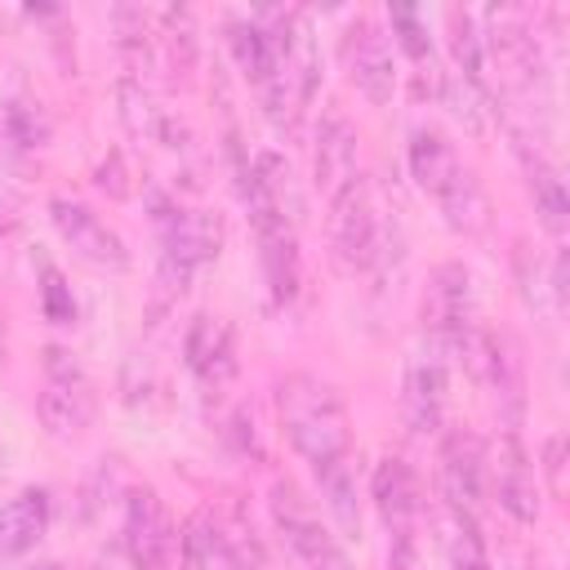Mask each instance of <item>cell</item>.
<instances>
[{"instance_id":"obj_30","label":"cell","mask_w":570,"mask_h":570,"mask_svg":"<svg viewBox=\"0 0 570 570\" xmlns=\"http://www.w3.org/2000/svg\"><path fill=\"white\" fill-rule=\"evenodd\" d=\"M36 570H67V566H58V561H40Z\"/></svg>"},{"instance_id":"obj_16","label":"cell","mask_w":570,"mask_h":570,"mask_svg":"<svg viewBox=\"0 0 570 570\" xmlns=\"http://www.w3.org/2000/svg\"><path fill=\"white\" fill-rule=\"evenodd\" d=\"M49 517H53V499H49V490H40V485L18 490V494L0 508V552H9V557L31 552V548L45 539Z\"/></svg>"},{"instance_id":"obj_22","label":"cell","mask_w":570,"mask_h":570,"mask_svg":"<svg viewBox=\"0 0 570 570\" xmlns=\"http://www.w3.org/2000/svg\"><path fill=\"white\" fill-rule=\"evenodd\" d=\"M450 22V49H454V76H463L468 85L485 89V36L476 31V18L468 9H445Z\"/></svg>"},{"instance_id":"obj_18","label":"cell","mask_w":570,"mask_h":570,"mask_svg":"<svg viewBox=\"0 0 570 570\" xmlns=\"http://www.w3.org/2000/svg\"><path fill=\"white\" fill-rule=\"evenodd\" d=\"M436 205H441V214L454 232H463V236H485L490 232V196H485V187L472 169H459L454 183L436 196Z\"/></svg>"},{"instance_id":"obj_8","label":"cell","mask_w":570,"mask_h":570,"mask_svg":"<svg viewBox=\"0 0 570 570\" xmlns=\"http://www.w3.org/2000/svg\"><path fill=\"white\" fill-rule=\"evenodd\" d=\"M485 481L494 485V499L512 521H521V525L539 521V476H534V463L512 428L499 432L494 450L485 454Z\"/></svg>"},{"instance_id":"obj_20","label":"cell","mask_w":570,"mask_h":570,"mask_svg":"<svg viewBox=\"0 0 570 570\" xmlns=\"http://www.w3.org/2000/svg\"><path fill=\"white\" fill-rule=\"evenodd\" d=\"M227 45H232V58L236 67L254 80V89L263 94L272 80H276V49L267 40V31L254 22V18H236L227 22Z\"/></svg>"},{"instance_id":"obj_15","label":"cell","mask_w":570,"mask_h":570,"mask_svg":"<svg viewBox=\"0 0 570 570\" xmlns=\"http://www.w3.org/2000/svg\"><path fill=\"white\" fill-rule=\"evenodd\" d=\"M370 499L383 517V525L396 534V530H414L419 521V508H423V494H419V476L414 468L401 459V454H383L370 472Z\"/></svg>"},{"instance_id":"obj_26","label":"cell","mask_w":570,"mask_h":570,"mask_svg":"<svg viewBox=\"0 0 570 570\" xmlns=\"http://www.w3.org/2000/svg\"><path fill=\"white\" fill-rule=\"evenodd\" d=\"M40 312H45V321H53V325H76V298H71V285L62 281V272L58 267H40Z\"/></svg>"},{"instance_id":"obj_5","label":"cell","mask_w":570,"mask_h":570,"mask_svg":"<svg viewBox=\"0 0 570 570\" xmlns=\"http://www.w3.org/2000/svg\"><path fill=\"white\" fill-rule=\"evenodd\" d=\"M36 414L49 436L71 441L94 423V383L76 352L49 343L45 347V387L36 396Z\"/></svg>"},{"instance_id":"obj_23","label":"cell","mask_w":570,"mask_h":570,"mask_svg":"<svg viewBox=\"0 0 570 570\" xmlns=\"http://www.w3.org/2000/svg\"><path fill=\"white\" fill-rule=\"evenodd\" d=\"M218 530H223V566L227 570H272V557L245 517H232Z\"/></svg>"},{"instance_id":"obj_9","label":"cell","mask_w":570,"mask_h":570,"mask_svg":"<svg viewBox=\"0 0 570 570\" xmlns=\"http://www.w3.org/2000/svg\"><path fill=\"white\" fill-rule=\"evenodd\" d=\"M441 494L450 512L481 517L485 503V445L468 428H441Z\"/></svg>"},{"instance_id":"obj_29","label":"cell","mask_w":570,"mask_h":570,"mask_svg":"<svg viewBox=\"0 0 570 570\" xmlns=\"http://www.w3.org/2000/svg\"><path fill=\"white\" fill-rule=\"evenodd\" d=\"M94 570H142V566L129 557L125 543H107V548L98 552V566H94Z\"/></svg>"},{"instance_id":"obj_17","label":"cell","mask_w":570,"mask_h":570,"mask_svg":"<svg viewBox=\"0 0 570 570\" xmlns=\"http://www.w3.org/2000/svg\"><path fill=\"white\" fill-rule=\"evenodd\" d=\"M405 160H410V178H414L432 200H436V196L454 183V174L463 169V160L454 156L450 138H445L441 129H432V125H419V129L410 134Z\"/></svg>"},{"instance_id":"obj_1","label":"cell","mask_w":570,"mask_h":570,"mask_svg":"<svg viewBox=\"0 0 570 570\" xmlns=\"http://www.w3.org/2000/svg\"><path fill=\"white\" fill-rule=\"evenodd\" d=\"M276 419H281V432L294 445V454L307 459L312 468H321L338 454H352L347 401L321 374H307V370L285 374L276 383Z\"/></svg>"},{"instance_id":"obj_19","label":"cell","mask_w":570,"mask_h":570,"mask_svg":"<svg viewBox=\"0 0 570 570\" xmlns=\"http://www.w3.org/2000/svg\"><path fill=\"white\" fill-rule=\"evenodd\" d=\"M525 156V178H530V196H534V214L539 223L561 236L566 223H570V196H566V183H561V169L552 160H543L539 151H521Z\"/></svg>"},{"instance_id":"obj_14","label":"cell","mask_w":570,"mask_h":570,"mask_svg":"<svg viewBox=\"0 0 570 570\" xmlns=\"http://www.w3.org/2000/svg\"><path fill=\"white\" fill-rule=\"evenodd\" d=\"M356 125L330 107L316 125V156H312V183L325 191V200H334L352 178H356Z\"/></svg>"},{"instance_id":"obj_24","label":"cell","mask_w":570,"mask_h":570,"mask_svg":"<svg viewBox=\"0 0 570 570\" xmlns=\"http://www.w3.org/2000/svg\"><path fill=\"white\" fill-rule=\"evenodd\" d=\"M450 517H454V530H450V570H490L481 521L476 517H463V512H450Z\"/></svg>"},{"instance_id":"obj_25","label":"cell","mask_w":570,"mask_h":570,"mask_svg":"<svg viewBox=\"0 0 570 570\" xmlns=\"http://www.w3.org/2000/svg\"><path fill=\"white\" fill-rule=\"evenodd\" d=\"M387 18H392V31H396V45H401L414 62H432V36H428L419 9H410V4H392Z\"/></svg>"},{"instance_id":"obj_2","label":"cell","mask_w":570,"mask_h":570,"mask_svg":"<svg viewBox=\"0 0 570 570\" xmlns=\"http://www.w3.org/2000/svg\"><path fill=\"white\" fill-rule=\"evenodd\" d=\"M330 249L347 276L379 272L387 258V227H383L374 191L361 174L330 200Z\"/></svg>"},{"instance_id":"obj_3","label":"cell","mask_w":570,"mask_h":570,"mask_svg":"<svg viewBox=\"0 0 570 570\" xmlns=\"http://www.w3.org/2000/svg\"><path fill=\"white\" fill-rule=\"evenodd\" d=\"M160 223V285L165 294H183L187 281L218 258L223 249V218L214 209H187V205H169L156 214Z\"/></svg>"},{"instance_id":"obj_6","label":"cell","mask_w":570,"mask_h":570,"mask_svg":"<svg viewBox=\"0 0 570 570\" xmlns=\"http://www.w3.org/2000/svg\"><path fill=\"white\" fill-rule=\"evenodd\" d=\"M476 330L481 325H476V312H472L468 267L463 263H441L428 276V289H423V334H428V343L459 356Z\"/></svg>"},{"instance_id":"obj_12","label":"cell","mask_w":570,"mask_h":570,"mask_svg":"<svg viewBox=\"0 0 570 570\" xmlns=\"http://www.w3.org/2000/svg\"><path fill=\"white\" fill-rule=\"evenodd\" d=\"M129 557L142 566V570H165L169 557H174V525H169V512L160 503V494L151 485H134L125 494V539Z\"/></svg>"},{"instance_id":"obj_28","label":"cell","mask_w":570,"mask_h":570,"mask_svg":"<svg viewBox=\"0 0 570 570\" xmlns=\"http://www.w3.org/2000/svg\"><path fill=\"white\" fill-rule=\"evenodd\" d=\"M387 570H428V561H423V552H419V534H414V530H396V534H392Z\"/></svg>"},{"instance_id":"obj_13","label":"cell","mask_w":570,"mask_h":570,"mask_svg":"<svg viewBox=\"0 0 570 570\" xmlns=\"http://www.w3.org/2000/svg\"><path fill=\"white\" fill-rule=\"evenodd\" d=\"M347 76L370 102H387L396 89V62L392 40L374 18H356L347 31Z\"/></svg>"},{"instance_id":"obj_4","label":"cell","mask_w":570,"mask_h":570,"mask_svg":"<svg viewBox=\"0 0 570 570\" xmlns=\"http://www.w3.org/2000/svg\"><path fill=\"white\" fill-rule=\"evenodd\" d=\"M267 508H272V525H276L281 543L289 548V557L298 561V570H352L338 539L330 534V525L321 521V512L294 481H272Z\"/></svg>"},{"instance_id":"obj_7","label":"cell","mask_w":570,"mask_h":570,"mask_svg":"<svg viewBox=\"0 0 570 570\" xmlns=\"http://www.w3.org/2000/svg\"><path fill=\"white\" fill-rule=\"evenodd\" d=\"M445 396H450V352L428 343L414 352L405 370V392H401V414L414 436H432L445 428Z\"/></svg>"},{"instance_id":"obj_10","label":"cell","mask_w":570,"mask_h":570,"mask_svg":"<svg viewBox=\"0 0 570 570\" xmlns=\"http://www.w3.org/2000/svg\"><path fill=\"white\" fill-rule=\"evenodd\" d=\"M49 218L58 227V236L94 267H107V272H125L129 267V249L120 240V232L111 223H102L89 205L71 200V196H53L49 200Z\"/></svg>"},{"instance_id":"obj_21","label":"cell","mask_w":570,"mask_h":570,"mask_svg":"<svg viewBox=\"0 0 570 570\" xmlns=\"http://www.w3.org/2000/svg\"><path fill=\"white\" fill-rule=\"evenodd\" d=\"M316 481H321V499L330 508V517L338 521L343 534H356L361 530V503H356V472H352V454H338L321 468H312Z\"/></svg>"},{"instance_id":"obj_27","label":"cell","mask_w":570,"mask_h":570,"mask_svg":"<svg viewBox=\"0 0 570 570\" xmlns=\"http://www.w3.org/2000/svg\"><path fill=\"white\" fill-rule=\"evenodd\" d=\"M543 476H548V490L561 499L566 494V432H552L543 436Z\"/></svg>"},{"instance_id":"obj_11","label":"cell","mask_w":570,"mask_h":570,"mask_svg":"<svg viewBox=\"0 0 570 570\" xmlns=\"http://www.w3.org/2000/svg\"><path fill=\"white\" fill-rule=\"evenodd\" d=\"M183 356H187V370L196 374V383L218 396L236 379V370H240L236 330L227 325V316L196 312L191 325H187V334H183Z\"/></svg>"}]
</instances>
